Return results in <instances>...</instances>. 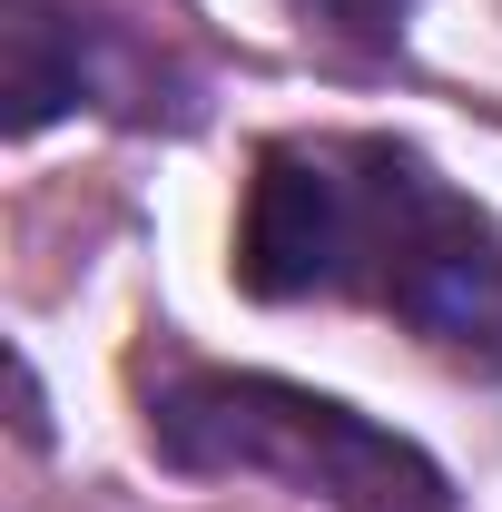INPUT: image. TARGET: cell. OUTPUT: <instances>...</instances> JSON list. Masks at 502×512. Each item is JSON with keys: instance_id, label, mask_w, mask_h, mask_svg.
<instances>
[{"instance_id": "cell-1", "label": "cell", "mask_w": 502, "mask_h": 512, "mask_svg": "<svg viewBox=\"0 0 502 512\" xmlns=\"http://www.w3.org/2000/svg\"><path fill=\"white\" fill-rule=\"evenodd\" d=\"M237 276L266 306L365 296L443 355H502V227L394 138H286L256 158Z\"/></svg>"}, {"instance_id": "cell-2", "label": "cell", "mask_w": 502, "mask_h": 512, "mask_svg": "<svg viewBox=\"0 0 502 512\" xmlns=\"http://www.w3.org/2000/svg\"><path fill=\"white\" fill-rule=\"evenodd\" d=\"M148 434L178 473L286 483L325 512H453L443 463L424 444H404V434L365 424L355 404L276 384V375H178L158 394Z\"/></svg>"}, {"instance_id": "cell-3", "label": "cell", "mask_w": 502, "mask_h": 512, "mask_svg": "<svg viewBox=\"0 0 502 512\" xmlns=\"http://www.w3.org/2000/svg\"><path fill=\"white\" fill-rule=\"evenodd\" d=\"M89 99V20L69 0H0V128H40Z\"/></svg>"}, {"instance_id": "cell-4", "label": "cell", "mask_w": 502, "mask_h": 512, "mask_svg": "<svg viewBox=\"0 0 502 512\" xmlns=\"http://www.w3.org/2000/svg\"><path fill=\"white\" fill-rule=\"evenodd\" d=\"M404 10H414V0H296V20H306V30L345 40V50H365V60L404 40Z\"/></svg>"}]
</instances>
